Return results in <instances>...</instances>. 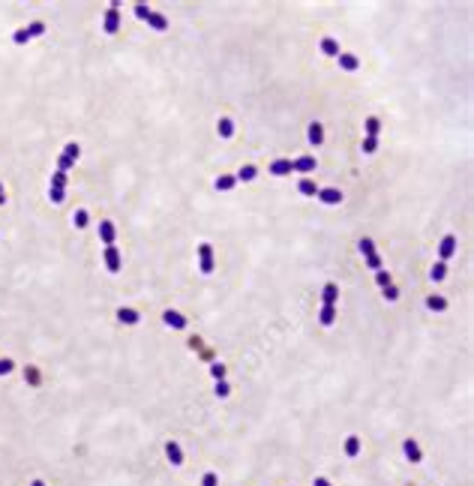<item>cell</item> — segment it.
Instances as JSON below:
<instances>
[{"label":"cell","mask_w":474,"mask_h":486,"mask_svg":"<svg viewBox=\"0 0 474 486\" xmlns=\"http://www.w3.org/2000/svg\"><path fill=\"white\" fill-rule=\"evenodd\" d=\"M357 246H360V252H363V258H366V267H369V270H381V258H378V252H375V243H372L369 237H363Z\"/></svg>","instance_id":"obj_1"},{"label":"cell","mask_w":474,"mask_h":486,"mask_svg":"<svg viewBox=\"0 0 474 486\" xmlns=\"http://www.w3.org/2000/svg\"><path fill=\"white\" fill-rule=\"evenodd\" d=\"M48 195H51L54 204H60V201L66 198V174H63V171H54V174H51V189H48Z\"/></svg>","instance_id":"obj_2"},{"label":"cell","mask_w":474,"mask_h":486,"mask_svg":"<svg viewBox=\"0 0 474 486\" xmlns=\"http://www.w3.org/2000/svg\"><path fill=\"white\" fill-rule=\"evenodd\" d=\"M198 270L204 276L213 273V246L210 243H198Z\"/></svg>","instance_id":"obj_3"},{"label":"cell","mask_w":474,"mask_h":486,"mask_svg":"<svg viewBox=\"0 0 474 486\" xmlns=\"http://www.w3.org/2000/svg\"><path fill=\"white\" fill-rule=\"evenodd\" d=\"M102 30H105L108 36L120 30V3H111V6H108V12H105V21H102Z\"/></svg>","instance_id":"obj_4"},{"label":"cell","mask_w":474,"mask_h":486,"mask_svg":"<svg viewBox=\"0 0 474 486\" xmlns=\"http://www.w3.org/2000/svg\"><path fill=\"white\" fill-rule=\"evenodd\" d=\"M315 168H318L315 156H300V159H291V171H297V174H312Z\"/></svg>","instance_id":"obj_5"},{"label":"cell","mask_w":474,"mask_h":486,"mask_svg":"<svg viewBox=\"0 0 474 486\" xmlns=\"http://www.w3.org/2000/svg\"><path fill=\"white\" fill-rule=\"evenodd\" d=\"M99 240L105 243V246H114V240H117V228H114V222H111V219L99 222Z\"/></svg>","instance_id":"obj_6"},{"label":"cell","mask_w":474,"mask_h":486,"mask_svg":"<svg viewBox=\"0 0 474 486\" xmlns=\"http://www.w3.org/2000/svg\"><path fill=\"white\" fill-rule=\"evenodd\" d=\"M162 321L168 324L171 330H183V327H186V318H183L177 309H165V312H162Z\"/></svg>","instance_id":"obj_7"},{"label":"cell","mask_w":474,"mask_h":486,"mask_svg":"<svg viewBox=\"0 0 474 486\" xmlns=\"http://www.w3.org/2000/svg\"><path fill=\"white\" fill-rule=\"evenodd\" d=\"M318 201L321 204H342V192L336 189V186H324V189H318Z\"/></svg>","instance_id":"obj_8"},{"label":"cell","mask_w":474,"mask_h":486,"mask_svg":"<svg viewBox=\"0 0 474 486\" xmlns=\"http://www.w3.org/2000/svg\"><path fill=\"white\" fill-rule=\"evenodd\" d=\"M453 252H456V237H453V234H444L441 243H438V255H441V261H447Z\"/></svg>","instance_id":"obj_9"},{"label":"cell","mask_w":474,"mask_h":486,"mask_svg":"<svg viewBox=\"0 0 474 486\" xmlns=\"http://www.w3.org/2000/svg\"><path fill=\"white\" fill-rule=\"evenodd\" d=\"M105 267H108V273H120V249L117 246H105Z\"/></svg>","instance_id":"obj_10"},{"label":"cell","mask_w":474,"mask_h":486,"mask_svg":"<svg viewBox=\"0 0 474 486\" xmlns=\"http://www.w3.org/2000/svg\"><path fill=\"white\" fill-rule=\"evenodd\" d=\"M402 450H405V456H408V462H411V465H417V462H423V453H420V444H417L414 438H405V444H402Z\"/></svg>","instance_id":"obj_11"},{"label":"cell","mask_w":474,"mask_h":486,"mask_svg":"<svg viewBox=\"0 0 474 486\" xmlns=\"http://www.w3.org/2000/svg\"><path fill=\"white\" fill-rule=\"evenodd\" d=\"M165 456H168V462L171 465H183V447L171 438V441H165Z\"/></svg>","instance_id":"obj_12"},{"label":"cell","mask_w":474,"mask_h":486,"mask_svg":"<svg viewBox=\"0 0 474 486\" xmlns=\"http://www.w3.org/2000/svg\"><path fill=\"white\" fill-rule=\"evenodd\" d=\"M117 321H120V324H126V327H132V324H138V321H141V315H138L135 309H129V306H120V309H117Z\"/></svg>","instance_id":"obj_13"},{"label":"cell","mask_w":474,"mask_h":486,"mask_svg":"<svg viewBox=\"0 0 474 486\" xmlns=\"http://www.w3.org/2000/svg\"><path fill=\"white\" fill-rule=\"evenodd\" d=\"M336 300H339V285L336 282H327L324 291H321V303L324 306H336Z\"/></svg>","instance_id":"obj_14"},{"label":"cell","mask_w":474,"mask_h":486,"mask_svg":"<svg viewBox=\"0 0 474 486\" xmlns=\"http://www.w3.org/2000/svg\"><path fill=\"white\" fill-rule=\"evenodd\" d=\"M306 135H309V144H312V147H318V144L324 141V126L315 120V123H309V132H306Z\"/></svg>","instance_id":"obj_15"},{"label":"cell","mask_w":474,"mask_h":486,"mask_svg":"<svg viewBox=\"0 0 474 486\" xmlns=\"http://www.w3.org/2000/svg\"><path fill=\"white\" fill-rule=\"evenodd\" d=\"M336 60H339V69H345V72H354L360 66V57L357 54H339Z\"/></svg>","instance_id":"obj_16"},{"label":"cell","mask_w":474,"mask_h":486,"mask_svg":"<svg viewBox=\"0 0 474 486\" xmlns=\"http://www.w3.org/2000/svg\"><path fill=\"white\" fill-rule=\"evenodd\" d=\"M318 321L324 324V327H330V324L336 321V306H324V303H321V309H318Z\"/></svg>","instance_id":"obj_17"},{"label":"cell","mask_w":474,"mask_h":486,"mask_svg":"<svg viewBox=\"0 0 474 486\" xmlns=\"http://www.w3.org/2000/svg\"><path fill=\"white\" fill-rule=\"evenodd\" d=\"M147 24H150L153 30H159V33H162V30H168V18H165V15H159V12H150V15H147Z\"/></svg>","instance_id":"obj_18"},{"label":"cell","mask_w":474,"mask_h":486,"mask_svg":"<svg viewBox=\"0 0 474 486\" xmlns=\"http://www.w3.org/2000/svg\"><path fill=\"white\" fill-rule=\"evenodd\" d=\"M270 174H276V177H285V174H291V159H276L273 165H270Z\"/></svg>","instance_id":"obj_19"},{"label":"cell","mask_w":474,"mask_h":486,"mask_svg":"<svg viewBox=\"0 0 474 486\" xmlns=\"http://www.w3.org/2000/svg\"><path fill=\"white\" fill-rule=\"evenodd\" d=\"M321 51H324L327 57H339V54H342V51H339V42H336L333 36H324V39H321Z\"/></svg>","instance_id":"obj_20"},{"label":"cell","mask_w":474,"mask_h":486,"mask_svg":"<svg viewBox=\"0 0 474 486\" xmlns=\"http://www.w3.org/2000/svg\"><path fill=\"white\" fill-rule=\"evenodd\" d=\"M213 186H216L219 192H228V189H234V186H237V177H234V174H219Z\"/></svg>","instance_id":"obj_21"},{"label":"cell","mask_w":474,"mask_h":486,"mask_svg":"<svg viewBox=\"0 0 474 486\" xmlns=\"http://www.w3.org/2000/svg\"><path fill=\"white\" fill-rule=\"evenodd\" d=\"M345 456H348V459L360 456V435H348V438H345Z\"/></svg>","instance_id":"obj_22"},{"label":"cell","mask_w":474,"mask_h":486,"mask_svg":"<svg viewBox=\"0 0 474 486\" xmlns=\"http://www.w3.org/2000/svg\"><path fill=\"white\" fill-rule=\"evenodd\" d=\"M216 132H219V138H231V135H234V120H228V117H219V123H216Z\"/></svg>","instance_id":"obj_23"},{"label":"cell","mask_w":474,"mask_h":486,"mask_svg":"<svg viewBox=\"0 0 474 486\" xmlns=\"http://www.w3.org/2000/svg\"><path fill=\"white\" fill-rule=\"evenodd\" d=\"M426 309H432V312H444V309H447V300L438 297V294H429V297H426Z\"/></svg>","instance_id":"obj_24"},{"label":"cell","mask_w":474,"mask_h":486,"mask_svg":"<svg viewBox=\"0 0 474 486\" xmlns=\"http://www.w3.org/2000/svg\"><path fill=\"white\" fill-rule=\"evenodd\" d=\"M234 177H237V180H243V183H249V180H255V177H258V168H255V165H243V168L237 171Z\"/></svg>","instance_id":"obj_25"},{"label":"cell","mask_w":474,"mask_h":486,"mask_svg":"<svg viewBox=\"0 0 474 486\" xmlns=\"http://www.w3.org/2000/svg\"><path fill=\"white\" fill-rule=\"evenodd\" d=\"M297 189H300V195H318V186H315L312 177H303V180L297 183Z\"/></svg>","instance_id":"obj_26"},{"label":"cell","mask_w":474,"mask_h":486,"mask_svg":"<svg viewBox=\"0 0 474 486\" xmlns=\"http://www.w3.org/2000/svg\"><path fill=\"white\" fill-rule=\"evenodd\" d=\"M87 222H90V213H87V210H84V207H81V210H75V213H72V225H75V228H84V225H87Z\"/></svg>","instance_id":"obj_27"},{"label":"cell","mask_w":474,"mask_h":486,"mask_svg":"<svg viewBox=\"0 0 474 486\" xmlns=\"http://www.w3.org/2000/svg\"><path fill=\"white\" fill-rule=\"evenodd\" d=\"M444 276H447V264H444V261L432 264V270H429V279H432V282H441Z\"/></svg>","instance_id":"obj_28"},{"label":"cell","mask_w":474,"mask_h":486,"mask_svg":"<svg viewBox=\"0 0 474 486\" xmlns=\"http://www.w3.org/2000/svg\"><path fill=\"white\" fill-rule=\"evenodd\" d=\"M378 132H381V120L372 114V117H366V135H372V138H378Z\"/></svg>","instance_id":"obj_29"},{"label":"cell","mask_w":474,"mask_h":486,"mask_svg":"<svg viewBox=\"0 0 474 486\" xmlns=\"http://www.w3.org/2000/svg\"><path fill=\"white\" fill-rule=\"evenodd\" d=\"M63 156H66V159H72V162H75V159H78V156H81V147H78V144H75V141H69V144H66V147H63Z\"/></svg>","instance_id":"obj_30"},{"label":"cell","mask_w":474,"mask_h":486,"mask_svg":"<svg viewBox=\"0 0 474 486\" xmlns=\"http://www.w3.org/2000/svg\"><path fill=\"white\" fill-rule=\"evenodd\" d=\"M27 33H30V39H36V36L45 33V24L42 21H33V24H27Z\"/></svg>","instance_id":"obj_31"},{"label":"cell","mask_w":474,"mask_h":486,"mask_svg":"<svg viewBox=\"0 0 474 486\" xmlns=\"http://www.w3.org/2000/svg\"><path fill=\"white\" fill-rule=\"evenodd\" d=\"M375 150H378V138L366 135V138H363V153H375Z\"/></svg>","instance_id":"obj_32"},{"label":"cell","mask_w":474,"mask_h":486,"mask_svg":"<svg viewBox=\"0 0 474 486\" xmlns=\"http://www.w3.org/2000/svg\"><path fill=\"white\" fill-rule=\"evenodd\" d=\"M228 393H231V384H228L225 378H222V381H216V396H219V399H225Z\"/></svg>","instance_id":"obj_33"},{"label":"cell","mask_w":474,"mask_h":486,"mask_svg":"<svg viewBox=\"0 0 474 486\" xmlns=\"http://www.w3.org/2000/svg\"><path fill=\"white\" fill-rule=\"evenodd\" d=\"M201 486H219V474H216V471H207V474L201 477Z\"/></svg>","instance_id":"obj_34"},{"label":"cell","mask_w":474,"mask_h":486,"mask_svg":"<svg viewBox=\"0 0 474 486\" xmlns=\"http://www.w3.org/2000/svg\"><path fill=\"white\" fill-rule=\"evenodd\" d=\"M225 372H228V369H225L222 363H213V366H210V375H213L216 381H222V378H225Z\"/></svg>","instance_id":"obj_35"},{"label":"cell","mask_w":474,"mask_h":486,"mask_svg":"<svg viewBox=\"0 0 474 486\" xmlns=\"http://www.w3.org/2000/svg\"><path fill=\"white\" fill-rule=\"evenodd\" d=\"M381 291H384V300H390V303H393V300H396V297H399V291H396V285H384Z\"/></svg>","instance_id":"obj_36"},{"label":"cell","mask_w":474,"mask_h":486,"mask_svg":"<svg viewBox=\"0 0 474 486\" xmlns=\"http://www.w3.org/2000/svg\"><path fill=\"white\" fill-rule=\"evenodd\" d=\"M375 282H378L381 288H384V285H390V273H387V270H375Z\"/></svg>","instance_id":"obj_37"},{"label":"cell","mask_w":474,"mask_h":486,"mask_svg":"<svg viewBox=\"0 0 474 486\" xmlns=\"http://www.w3.org/2000/svg\"><path fill=\"white\" fill-rule=\"evenodd\" d=\"M12 369H15V363H12L9 357H3V360H0V375H9Z\"/></svg>","instance_id":"obj_38"},{"label":"cell","mask_w":474,"mask_h":486,"mask_svg":"<svg viewBox=\"0 0 474 486\" xmlns=\"http://www.w3.org/2000/svg\"><path fill=\"white\" fill-rule=\"evenodd\" d=\"M135 15H138L141 21H147V15H150V9H147V3H135Z\"/></svg>","instance_id":"obj_39"},{"label":"cell","mask_w":474,"mask_h":486,"mask_svg":"<svg viewBox=\"0 0 474 486\" xmlns=\"http://www.w3.org/2000/svg\"><path fill=\"white\" fill-rule=\"evenodd\" d=\"M12 39H15V45H24V42H30V33H27V27H24V30H18Z\"/></svg>","instance_id":"obj_40"},{"label":"cell","mask_w":474,"mask_h":486,"mask_svg":"<svg viewBox=\"0 0 474 486\" xmlns=\"http://www.w3.org/2000/svg\"><path fill=\"white\" fill-rule=\"evenodd\" d=\"M312 486H333V483H330L327 477H315V480H312Z\"/></svg>","instance_id":"obj_41"},{"label":"cell","mask_w":474,"mask_h":486,"mask_svg":"<svg viewBox=\"0 0 474 486\" xmlns=\"http://www.w3.org/2000/svg\"><path fill=\"white\" fill-rule=\"evenodd\" d=\"M6 201V192H3V183H0V204H3Z\"/></svg>","instance_id":"obj_42"},{"label":"cell","mask_w":474,"mask_h":486,"mask_svg":"<svg viewBox=\"0 0 474 486\" xmlns=\"http://www.w3.org/2000/svg\"><path fill=\"white\" fill-rule=\"evenodd\" d=\"M30 486H45V480H33V483H30Z\"/></svg>","instance_id":"obj_43"}]
</instances>
